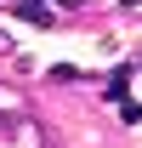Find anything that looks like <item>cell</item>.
<instances>
[{"label": "cell", "mask_w": 142, "mask_h": 148, "mask_svg": "<svg viewBox=\"0 0 142 148\" xmlns=\"http://www.w3.org/2000/svg\"><path fill=\"white\" fill-rule=\"evenodd\" d=\"M12 12H17V17H29L34 29H51V12H46V0H12Z\"/></svg>", "instance_id": "obj_1"}, {"label": "cell", "mask_w": 142, "mask_h": 148, "mask_svg": "<svg viewBox=\"0 0 142 148\" xmlns=\"http://www.w3.org/2000/svg\"><path fill=\"white\" fill-rule=\"evenodd\" d=\"M125 91H131V69H119L108 80V103H125Z\"/></svg>", "instance_id": "obj_2"}, {"label": "cell", "mask_w": 142, "mask_h": 148, "mask_svg": "<svg viewBox=\"0 0 142 148\" xmlns=\"http://www.w3.org/2000/svg\"><path fill=\"white\" fill-rule=\"evenodd\" d=\"M119 6H142V0H119Z\"/></svg>", "instance_id": "obj_3"}]
</instances>
